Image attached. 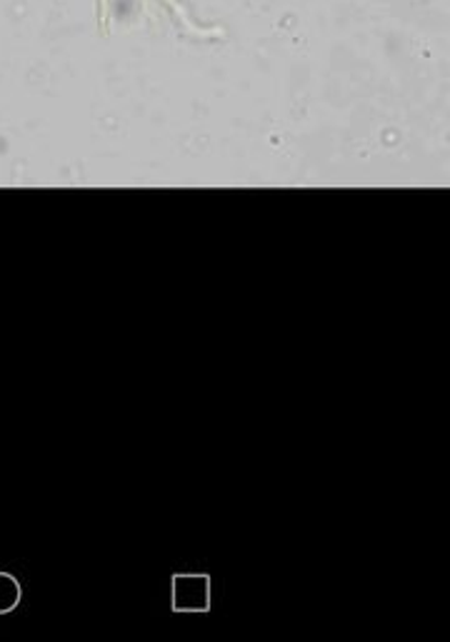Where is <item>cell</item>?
<instances>
[{
	"mask_svg": "<svg viewBox=\"0 0 450 642\" xmlns=\"http://www.w3.org/2000/svg\"><path fill=\"white\" fill-rule=\"evenodd\" d=\"M19 601V585L13 583V578L0 575V610H8Z\"/></svg>",
	"mask_w": 450,
	"mask_h": 642,
	"instance_id": "1",
	"label": "cell"
}]
</instances>
